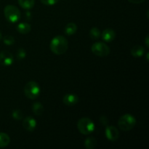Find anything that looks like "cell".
I'll return each instance as SVG.
<instances>
[{
    "label": "cell",
    "mask_w": 149,
    "mask_h": 149,
    "mask_svg": "<svg viewBox=\"0 0 149 149\" xmlns=\"http://www.w3.org/2000/svg\"><path fill=\"white\" fill-rule=\"evenodd\" d=\"M17 30L22 34H27L31 30V26L28 23H21L17 25Z\"/></svg>",
    "instance_id": "cell-13"
},
{
    "label": "cell",
    "mask_w": 149,
    "mask_h": 149,
    "mask_svg": "<svg viewBox=\"0 0 149 149\" xmlns=\"http://www.w3.org/2000/svg\"><path fill=\"white\" fill-rule=\"evenodd\" d=\"M14 62V56L7 50L0 52V65L3 66H10Z\"/></svg>",
    "instance_id": "cell-7"
},
{
    "label": "cell",
    "mask_w": 149,
    "mask_h": 149,
    "mask_svg": "<svg viewBox=\"0 0 149 149\" xmlns=\"http://www.w3.org/2000/svg\"><path fill=\"white\" fill-rule=\"evenodd\" d=\"M25 95L31 100H35L40 95V87L34 81H31L26 84L24 87Z\"/></svg>",
    "instance_id": "cell-5"
},
{
    "label": "cell",
    "mask_w": 149,
    "mask_h": 149,
    "mask_svg": "<svg viewBox=\"0 0 149 149\" xmlns=\"http://www.w3.org/2000/svg\"><path fill=\"white\" fill-rule=\"evenodd\" d=\"M23 126L26 130L33 132L36 127V121L31 116H27L23 121Z\"/></svg>",
    "instance_id": "cell-9"
},
{
    "label": "cell",
    "mask_w": 149,
    "mask_h": 149,
    "mask_svg": "<svg viewBox=\"0 0 149 149\" xmlns=\"http://www.w3.org/2000/svg\"><path fill=\"white\" fill-rule=\"evenodd\" d=\"M58 1L59 0H41V2L43 4H45V5L52 6L57 4L58 2Z\"/></svg>",
    "instance_id": "cell-23"
},
{
    "label": "cell",
    "mask_w": 149,
    "mask_h": 149,
    "mask_svg": "<svg viewBox=\"0 0 149 149\" xmlns=\"http://www.w3.org/2000/svg\"><path fill=\"white\" fill-rule=\"evenodd\" d=\"M127 1L132 4H141V3L143 2L145 0H127Z\"/></svg>",
    "instance_id": "cell-25"
},
{
    "label": "cell",
    "mask_w": 149,
    "mask_h": 149,
    "mask_svg": "<svg viewBox=\"0 0 149 149\" xmlns=\"http://www.w3.org/2000/svg\"><path fill=\"white\" fill-rule=\"evenodd\" d=\"M106 136L111 141H116L119 138V132L115 127L107 126L106 128Z\"/></svg>",
    "instance_id": "cell-8"
},
{
    "label": "cell",
    "mask_w": 149,
    "mask_h": 149,
    "mask_svg": "<svg viewBox=\"0 0 149 149\" xmlns=\"http://www.w3.org/2000/svg\"><path fill=\"white\" fill-rule=\"evenodd\" d=\"M50 50L55 55H63L68 48V40L63 36H55L49 44Z\"/></svg>",
    "instance_id": "cell-1"
},
{
    "label": "cell",
    "mask_w": 149,
    "mask_h": 149,
    "mask_svg": "<svg viewBox=\"0 0 149 149\" xmlns=\"http://www.w3.org/2000/svg\"><path fill=\"white\" fill-rule=\"evenodd\" d=\"M63 102L65 106H73L77 104L79 102V97L77 95L72 94V93L66 94L63 98Z\"/></svg>",
    "instance_id": "cell-10"
},
{
    "label": "cell",
    "mask_w": 149,
    "mask_h": 149,
    "mask_svg": "<svg viewBox=\"0 0 149 149\" xmlns=\"http://www.w3.org/2000/svg\"><path fill=\"white\" fill-rule=\"evenodd\" d=\"M77 31V26L74 23H69L65 26L64 32L68 36H72L75 34Z\"/></svg>",
    "instance_id": "cell-14"
},
{
    "label": "cell",
    "mask_w": 149,
    "mask_h": 149,
    "mask_svg": "<svg viewBox=\"0 0 149 149\" xmlns=\"http://www.w3.org/2000/svg\"><path fill=\"white\" fill-rule=\"evenodd\" d=\"M100 36H102L103 41L106 42H111L114 40L115 37H116V33L113 29H106L103 31Z\"/></svg>",
    "instance_id": "cell-11"
},
{
    "label": "cell",
    "mask_w": 149,
    "mask_h": 149,
    "mask_svg": "<svg viewBox=\"0 0 149 149\" xmlns=\"http://www.w3.org/2000/svg\"><path fill=\"white\" fill-rule=\"evenodd\" d=\"M3 42L7 46H11L15 43V38L11 35H7L3 38Z\"/></svg>",
    "instance_id": "cell-22"
},
{
    "label": "cell",
    "mask_w": 149,
    "mask_h": 149,
    "mask_svg": "<svg viewBox=\"0 0 149 149\" xmlns=\"http://www.w3.org/2000/svg\"><path fill=\"white\" fill-rule=\"evenodd\" d=\"M32 111L36 116H40L44 112V106L40 102H35L32 105Z\"/></svg>",
    "instance_id": "cell-15"
},
{
    "label": "cell",
    "mask_w": 149,
    "mask_h": 149,
    "mask_svg": "<svg viewBox=\"0 0 149 149\" xmlns=\"http://www.w3.org/2000/svg\"><path fill=\"white\" fill-rule=\"evenodd\" d=\"M12 116L14 119L17 121L22 120L23 118V113L21 110L20 109H16V110L13 111V113H12Z\"/></svg>",
    "instance_id": "cell-20"
},
{
    "label": "cell",
    "mask_w": 149,
    "mask_h": 149,
    "mask_svg": "<svg viewBox=\"0 0 149 149\" xmlns=\"http://www.w3.org/2000/svg\"><path fill=\"white\" fill-rule=\"evenodd\" d=\"M100 35H101V33H100V30H99L97 28L93 27L90 29V37L93 40H96V39H100Z\"/></svg>",
    "instance_id": "cell-19"
},
{
    "label": "cell",
    "mask_w": 149,
    "mask_h": 149,
    "mask_svg": "<svg viewBox=\"0 0 149 149\" xmlns=\"http://www.w3.org/2000/svg\"><path fill=\"white\" fill-rule=\"evenodd\" d=\"M26 56V52L23 48H19L16 52V58L18 61H22L24 59Z\"/></svg>",
    "instance_id": "cell-21"
},
{
    "label": "cell",
    "mask_w": 149,
    "mask_h": 149,
    "mask_svg": "<svg viewBox=\"0 0 149 149\" xmlns=\"http://www.w3.org/2000/svg\"><path fill=\"white\" fill-rule=\"evenodd\" d=\"M1 39H2V35H1V31H0V41H1Z\"/></svg>",
    "instance_id": "cell-27"
},
{
    "label": "cell",
    "mask_w": 149,
    "mask_h": 149,
    "mask_svg": "<svg viewBox=\"0 0 149 149\" xmlns=\"http://www.w3.org/2000/svg\"><path fill=\"white\" fill-rule=\"evenodd\" d=\"M35 0H18V4L25 10H31L34 6Z\"/></svg>",
    "instance_id": "cell-17"
},
{
    "label": "cell",
    "mask_w": 149,
    "mask_h": 149,
    "mask_svg": "<svg viewBox=\"0 0 149 149\" xmlns=\"http://www.w3.org/2000/svg\"><path fill=\"white\" fill-rule=\"evenodd\" d=\"M77 128L82 135H90L95 130V124L89 118L84 117L80 119L77 122Z\"/></svg>",
    "instance_id": "cell-3"
},
{
    "label": "cell",
    "mask_w": 149,
    "mask_h": 149,
    "mask_svg": "<svg viewBox=\"0 0 149 149\" xmlns=\"http://www.w3.org/2000/svg\"><path fill=\"white\" fill-rule=\"evenodd\" d=\"M10 136L4 132H0V148H5L10 144Z\"/></svg>",
    "instance_id": "cell-16"
},
{
    "label": "cell",
    "mask_w": 149,
    "mask_h": 149,
    "mask_svg": "<svg viewBox=\"0 0 149 149\" xmlns=\"http://www.w3.org/2000/svg\"><path fill=\"white\" fill-rule=\"evenodd\" d=\"M91 50L94 55L98 57H106L110 54V48L103 42H95L91 47Z\"/></svg>",
    "instance_id": "cell-6"
},
{
    "label": "cell",
    "mask_w": 149,
    "mask_h": 149,
    "mask_svg": "<svg viewBox=\"0 0 149 149\" xmlns=\"http://www.w3.org/2000/svg\"><path fill=\"white\" fill-rule=\"evenodd\" d=\"M97 145V140L94 137H89L84 141V146L87 149H93Z\"/></svg>",
    "instance_id": "cell-18"
},
{
    "label": "cell",
    "mask_w": 149,
    "mask_h": 149,
    "mask_svg": "<svg viewBox=\"0 0 149 149\" xmlns=\"http://www.w3.org/2000/svg\"><path fill=\"white\" fill-rule=\"evenodd\" d=\"M136 125V119L132 115L126 113L119 118L118 121V126L123 131H130L133 129Z\"/></svg>",
    "instance_id": "cell-2"
},
{
    "label": "cell",
    "mask_w": 149,
    "mask_h": 149,
    "mask_svg": "<svg viewBox=\"0 0 149 149\" xmlns=\"http://www.w3.org/2000/svg\"><path fill=\"white\" fill-rule=\"evenodd\" d=\"M4 14L6 19L12 23H17L21 17L20 12L17 7L14 5H7L4 9Z\"/></svg>",
    "instance_id": "cell-4"
},
{
    "label": "cell",
    "mask_w": 149,
    "mask_h": 149,
    "mask_svg": "<svg viewBox=\"0 0 149 149\" xmlns=\"http://www.w3.org/2000/svg\"><path fill=\"white\" fill-rule=\"evenodd\" d=\"M148 38H149V35H147L146 37V45L147 47H149V43H148Z\"/></svg>",
    "instance_id": "cell-26"
},
{
    "label": "cell",
    "mask_w": 149,
    "mask_h": 149,
    "mask_svg": "<svg viewBox=\"0 0 149 149\" xmlns=\"http://www.w3.org/2000/svg\"><path fill=\"white\" fill-rule=\"evenodd\" d=\"M100 121L101 122V124H103V125H107L108 123H109V120H108V119L106 116H101L100 119Z\"/></svg>",
    "instance_id": "cell-24"
},
{
    "label": "cell",
    "mask_w": 149,
    "mask_h": 149,
    "mask_svg": "<svg viewBox=\"0 0 149 149\" xmlns=\"http://www.w3.org/2000/svg\"><path fill=\"white\" fill-rule=\"evenodd\" d=\"M145 53V48L141 45H135L131 49V55L134 58H141Z\"/></svg>",
    "instance_id": "cell-12"
}]
</instances>
